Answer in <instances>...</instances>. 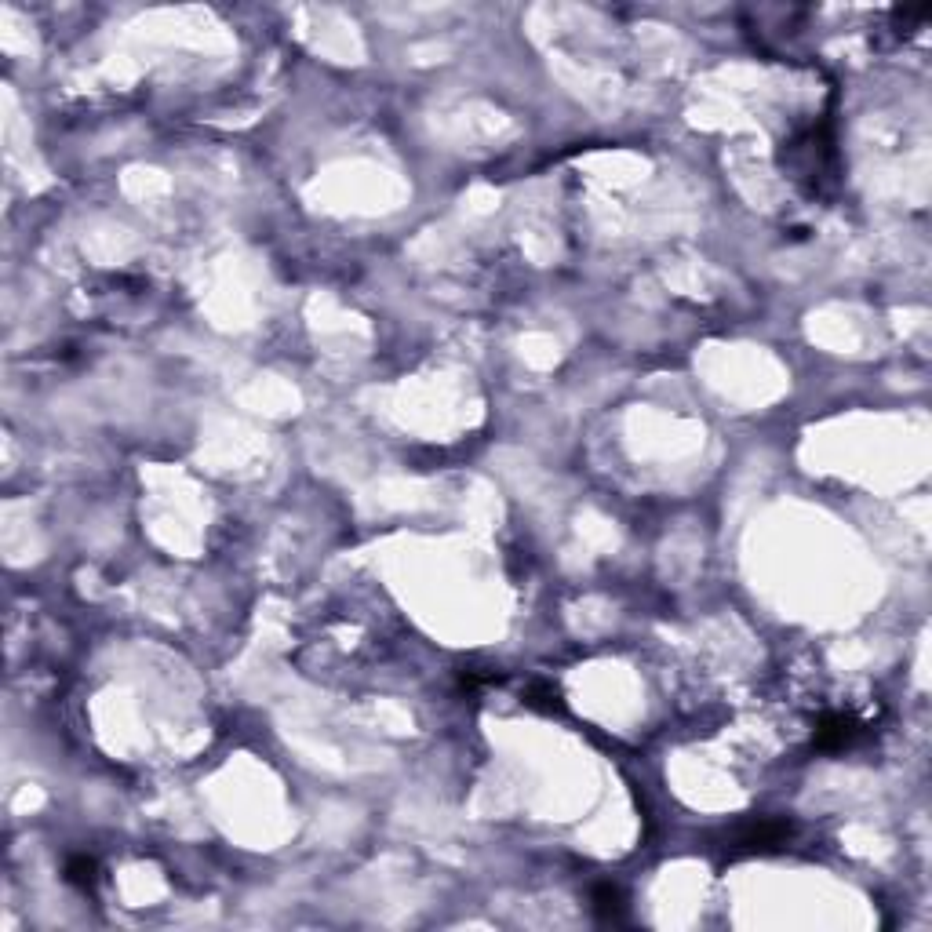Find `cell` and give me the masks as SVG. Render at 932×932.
Here are the masks:
<instances>
[{"label":"cell","mask_w":932,"mask_h":932,"mask_svg":"<svg viewBox=\"0 0 932 932\" xmlns=\"http://www.w3.org/2000/svg\"><path fill=\"white\" fill-rule=\"evenodd\" d=\"M525 703L536 710H547V714H554V710H561V696L558 689H550V685H543V681H532L525 689Z\"/></svg>","instance_id":"obj_5"},{"label":"cell","mask_w":932,"mask_h":932,"mask_svg":"<svg viewBox=\"0 0 932 932\" xmlns=\"http://www.w3.org/2000/svg\"><path fill=\"white\" fill-rule=\"evenodd\" d=\"M590 907H594V914L605 918V922H623V911H627L623 892H619V885H612V882H598L594 889H590Z\"/></svg>","instance_id":"obj_4"},{"label":"cell","mask_w":932,"mask_h":932,"mask_svg":"<svg viewBox=\"0 0 932 932\" xmlns=\"http://www.w3.org/2000/svg\"><path fill=\"white\" fill-rule=\"evenodd\" d=\"M95 860L92 856H73L70 863H66V878H70L73 885H81V889H92L95 885Z\"/></svg>","instance_id":"obj_6"},{"label":"cell","mask_w":932,"mask_h":932,"mask_svg":"<svg viewBox=\"0 0 932 932\" xmlns=\"http://www.w3.org/2000/svg\"><path fill=\"white\" fill-rule=\"evenodd\" d=\"M783 164L794 172L798 183H809V190H820L827 179H834V139L831 124H812L809 132L787 142Z\"/></svg>","instance_id":"obj_1"},{"label":"cell","mask_w":932,"mask_h":932,"mask_svg":"<svg viewBox=\"0 0 932 932\" xmlns=\"http://www.w3.org/2000/svg\"><path fill=\"white\" fill-rule=\"evenodd\" d=\"M860 721L849 718V714H827V718H820V725H816V747L820 750H845L852 747V743L860 740Z\"/></svg>","instance_id":"obj_3"},{"label":"cell","mask_w":932,"mask_h":932,"mask_svg":"<svg viewBox=\"0 0 932 932\" xmlns=\"http://www.w3.org/2000/svg\"><path fill=\"white\" fill-rule=\"evenodd\" d=\"M787 838H791V823L754 820L732 834V852H769V849H780Z\"/></svg>","instance_id":"obj_2"}]
</instances>
